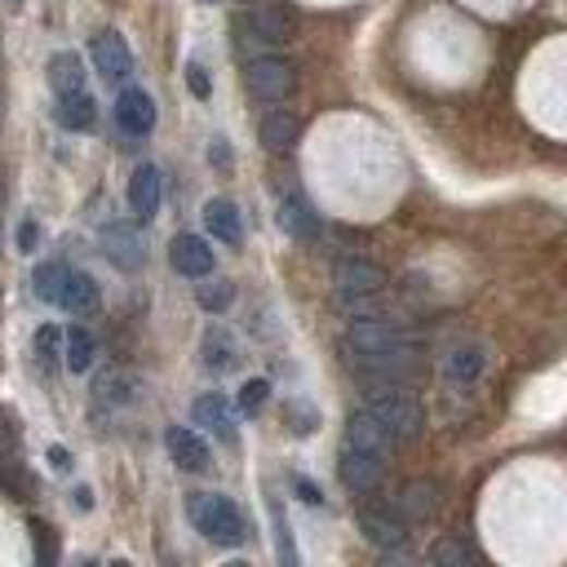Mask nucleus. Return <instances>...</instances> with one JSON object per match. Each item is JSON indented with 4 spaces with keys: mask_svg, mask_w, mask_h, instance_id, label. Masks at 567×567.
<instances>
[{
    "mask_svg": "<svg viewBox=\"0 0 567 567\" xmlns=\"http://www.w3.org/2000/svg\"><path fill=\"white\" fill-rule=\"evenodd\" d=\"M364 408L395 435V444H408V439L421 435V403H417L412 390H403V382L369 386V403Z\"/></svg>",
    "mask_w": 567,
    "mask_h": 567,
    "instance_id": "nucleus-1",
    "label": "nucleus"
},
{
    "mask_svg": "<svg viewBox=\"0 0 567 567\" xmlns=\"http://www.w3.org/2000/svg\"><path fill=\"white\" fill-rule=\"evenodd\" d=\"M191 523L218 545H240L244 541V515L227 502V496H213V492H195L186 502Z\"/></svg>",
    "mask_w": 567,
    "mask_h": 567,
    "instance_id": "nucleus-2",
    "label": "nucleus"
},
{
    "mask_svg": "<svg viewBox=\"0 0 567 567\" xmlns=\"http://www.w3.org/2000/svg\"><path fill=\"white\" fill-rule=\"evenodd\" d=\"M244 85L257 102H284L298 89V71H293V62H284L275 53H257L244 71Z\"/></svg>",
    "mask_w": 567,
    "mask_h": 567,
    "instance_id": "nucleus-3",
    "label": "nucleus"
},
{
    "mask_svg": "<svg viewBox=\"0 0 567 567\" xmlns=\"http://www.w3.org/2000/svg\"><path fill=\"white\" fill-rule=\"evenodd\" d=\"M395 346H408V333L390 319H354L341 350H346V364L350 360H369V354H386Z\"/></svg>",
    "mask_w": 567,
    "mask_h": 567,
    "instance_id": "nucleus-4",
    "label": "nucleus"
},
{
    "mask_svg": "<svg viewBox=\"0 0 567 567\" xmlns=\"http://www.w3.org/2000/svg\"><path fill=\"white\" fill-rule=\"evenodd\" d=\"M236 36H240V49L284 45V40H289V14H284V10H249L236 23Z\"/></svg>",
    "mask_w": 567,
    "mask_h": 567,
    "instance_id": "nucleus-5",
    "label": "nucleus"
},
{
    "mask_svg": "<svg viewBox=\"0 0 567 567\" xmlns=\"http://www.w3.org/2000/svg\"><path fill=\"white\" fill-rule=\"evenodd\" d=\"M337 474H341V483H346L350 492H360V496H364V492H377V483H382V474H386V457L346 444V448H341V461H337Z\"/></svg>",
    "mask_w": 567,
    "mask_h": 567,
    "instance_id": "nucleus-6",
    "label": "nucleus"
},
{
    "mask_svg": "<svg viewBox=\"0 0 567 567\" xmlns=\"http://www.w3.org/2000/svg\"><path fill=\"white\" fill-rule=\"evenodd\" d=\"M333 279H337V293H341V298H377V293L386 289V270H382L377 262H364V257L337 262Z\"/></svg>",
    "mask_w": 567,
    "mask_h": 567,
    "instance_id": "nucleus-7",
    "label": "nucleus"
},
{
    "mask_svg": "<svg viewBox=\"0 0 567 567\" xmlns=\"http://www.w3.org/2000/svg\"><path fill=\"white\" fill-rule=\"evenodd\" d=\"M102 253H107V262L120 266V270H142V262H147V244H142V236H137L129 222L102 227Z\"/></svg>",
    "mask_w": 567,
    "mask_h": 567,
    "instance_id": "nucleus-8",
    "label": "nucleus"
},
{
    "mask_svg": "<svg viewBox=\"0 0 567 567\" xmlns=\"http://www.w3.org/2000/svg\"><path fill=\"white\" fill-rule=\"evenodd\" d=\"M360 532L377 545V550H399L403 536H408V519L395 510V506H369L360 515Z\"/></svg>",
    "mask_w": 567,
    "mask_h": 567,
    "instance_id": "nucleus-9",
    "label": "nucleus"
},
{
    "mask_svg": "<svg viewBox=\"0 0 567 567\" xmlns=\"http://www.w3.org/2000/svg\"><path fill=\"white\" fill-rule=\"evenodd\" d=\"M346 444H354V448H369V453H377V457H390V448H395V435L386 431V425L369 412V408H360L350 421H346Z\"/></svg>",
    "mask_w": 567,
    "mask_h": 567,
    "instance_id": "nucleus-10",
    "label": "nucleus"
},
{
    "mask_svg": "<svg viewBox=\"0 0 567 567\" xmlns=\"http://www.w3.org/2000/svg\"><path fill=\"white\" fill-rule=\"evenodd\" d=\"M116 124H120L129 137L152 133V124H156V102H152V94L124 89V94L116 98Z\"/></svg>",
    "mask_w": 567,
    "mask_h": 567,
    "instance_id": "nucleus-11",
    "label": "nucleus"
},
{
    "mask_svg": "<svg viewBox=\"0 0 567 567\" xmlns=\"http://www.w3.org/2000/svg\"><path fill=\"white\" fill-rule=\"evenodd\" d=\"M169 262H173L178 275H186V279H204V275L213 270V249H208V240H200V236H173V244H169Z\"/></svg>",
    "mask_w": 567,
    "mask_h": 567,
    "instance_id": "nucleus-12",
    "label": "nucleus"
},
{
    "mask_svg": "<svg viewBox=\"0 0 567 567\" xmlns=\"http://www.w3.org/2000/svg\"><path fill=\"white\" fill-rule=\"evenodd\" d=\"M94 67L102 71L107 81H124L129 71H133V53H129V45H124L120 32H98L94 36Z\"/></svg>",
    "mask_w": 567,
    "mask_h": 567,
    "instance_id": "nucleus-13",
    "label": "nucleus"
},
{
    "mask_svg": "<svg viewBox=\"0 0 567 567\" xmlns=\"http://www.w3.org/2000/svg\"><path fill=\"white\" fill-rule=\"evenodd\" d=\"M129 208L137 213L142 222L156 218V208H160V169L156 165H137L133 178H129Z\"/></svg>",
    "mask_w": 567,
    "mask_h": 567,
    "instance_id": "nucleus-14",
    "label": "nucleus"
},
{
    "mask_svg": "<svg viewBox=\"0 0 567 567\" xmlns=\"http://www.w3.org/2000/svg\"><path fill=\"white\" fill-rule=\"evenodd\" d=\"M279 227L289 231L293 240H315V236H319V218H315V208H311L302 195H284V204H279Z\"/></svg>",
    "mask_w": 567,
    "mask_h": 567,
    "instance_id": "nucleus-15",
    "label": "nucleus"
},
{
    "mask_svg": "<svg viewBox=\"0 0 567 567\" xmlns=\"http://www.w3.org/2000/svg\"><path fill=\"white\" fill-rule=\"evenodd\" d=\"M191 417H195V425H204V431H213L218 439H236V417H231V408H227L222 395H204V399H195Z\"/></svg>",
    "mask_w": 567,
    "mask_h": 567,
    "instance_id": "nucleus-16",
    "label": "nucleus"
},
{
    "mask_svg": "<svg viewBox=\"0 0 567 567\" xmlns=\"http://www.w3.org/2000/svg\"><path fill=\"white\" fill-rule=\"evenodd\" d=\"M435 506H439V487L435 483H408L403 492H399V502H395V510L408 519V523H421V519H431L435 515Z\"/></svg>",
    "mask_w": 567,
    "mask_h": 567,
    "instance_id": "nucleus-17",
    "label": "nucleus"
},
{
    "mask_svg": "<svg viewBox=\"0 0 567 567\" xmlns=\"http://www.w3.org/2000/svg\"><path fill=\"white\" fill-rule=\"evenodd\" d=\"M204 222H208V231L218 236L222 244H240V240H244L240 208H236L231 200H208V204H204Z\"/></svg>",
    "mask_w": 567,
    "mask_h": 567,
    "instance_id": "nucleus-18",
    "label": "nucleus"
},
{
    "mask_svg": "<svg viewBox=\"0 0 567 567\" xmlns=\"http://www.w3.org/2000/svg\"><path fill=\"white\" fill-rule=\"evenodd\" d=\"M49 89H53L58 98L81 94V89H85V62H81L76 53H53V58H49Z\"/></svg>",
    "mask_w": 567,
    "mask_h": 567,
    "instance_id": "nucleus-19",
    "label": "nucleus"
},
{
    "mask_svg": "<svg viewBox=\"0 0 567 567\" xmlns=\"http://www.w3.org/2000/svg\"><path fill=\"white\" fill-rule=\"evenodd\" d=\"M169 453L182 470H208V444L195 431H186V425H173L169 431Z\"/></svg>",
    "mask_w": 567,
    "mask_h": 567,
    "instance_id": "nucleus-20",
    "label": "nucleus"
},
{
    "mask_svg": "<svg viewBox=\"0 0 567 567\" xmlns=\"http://www.w3.org/2000/svg\"><path fill=\"white\" fill-rule=\"evenodd\" d=\"M98 302H102V293H98L94 275L71 270V275H67V293H62V306H67L71 315H94V311H98Z\"/></svg>",
    "mask_w": 567,
    "mask_h": 567,
    "instance_id": "nucleus-21",
    "label": "nucleus"
},
{
    "mask_svg": "<svg viewBox=\"0 0 567 567\" xmlns=\"http://www.w3.org/2000/svg\"><path fill=\"white\" fill-rule=\"evenodd\" d=\"M53 120H58L62 129H71V133H81V129H94L98 107H94V98H85V94H67V98H58Z\"/></svg>",
    "mask_w": 567,
    "mask_h": 567,
    "instance_id": "nucleus-22",
    "label": "nucleus"
},
{
    "mask_svg": "<svg viewBox=\"0 0 567 567\" xmlns=\"http://www.w3.org/2000/svg\"><path fill=\"white\" fill-rule=\"evenodd\" d=\"M298 133H302V124H298V116H289V111H270L266 120H262V142L270 152H289L293 142H298Z\"/></svg>",
    "mask_w": 567,
    "mask_h": 567,
    "instance_id": "nucleus-23",
    "label": "nucleus"
},
{
    "mask_svg": "<svg viewBox=\"0 0 567 567\" xmlns=\"http://www.w3.org/2000/svg\"><path fill=\"white\" fill-rule=\"evenodd\" d=\"M204 364H208L213 373H227V369L236 364V341H231L222 328H213V333L204 337Z\"/></svg>",
    "mask_w": 567,
    "mask_h": 567,
    "instance_id": "nucleus-24",
    "label": "nucleus"
},
{
    "mask_svg": "<svg viewBox=\"0 0 567 567\" xmlns=\"http://www.w3.org/2000/svg\"><path fill=\"white\" fill-rule=\"evenodd\" d=\"M195 298L204 311H227L231 298H236V284L231 279H213V270L204 275V284H195Z\"/></svg>",
    "mask_w": 567,
    "mask_h": 567,
    "instance_id": "nucleus-25",
    "label": "nucleus"
},
{
    "mask_svg": "<svg viewBox=\"0 0 567 567\" xmlns=\"http://www.w3.org/2000/svg\"><path fill=\"white\" fill-rule=\"evenodd\" d=\"M67 266L62 262H45L40 270H36V293H40V302H58L62 306V293H67Z\"/></svg>",
    "mask_w": 567,
    "mask_h": 567,
    "instance_id": "nucleus-26",
    "label": "nucleus"
},
{
    "mask_svg": "<svg viewBox=\"0 0 567 567\" xmlns=\"http://www.w3.org/2000/svg\"><path fill=\"white\" fill-rule=\"evenodd\" d=\"M94 364V337L85 328H71L67 333V369L71 373H85Z\"/></svg>",
    "mask_w": 567,
    "mask_h": 567,
    "instance_id": "nucleus-27",
    "label": "nucleus"
},
{
    "mask_svg": "<svg viewBox=\"0 0 567 567\" xmlns=\"http://www.w3.org/2000/svg\"><path fill=\"white\" fill-rule=\"evenodd\" d=\"M448 377L453 382H470V377H479V369H483V350H474V346H461V350H453L448 354Z\"/></svg>",
    "mask_w": 567,
    "mask_h": 567,
    "instance_id": "nucleus-28",
    "label": "nucleus"
},
{
    "mask_svg": "<svg viewBox=\"0 0 567 567\" xmlns=\"http://www.w3.org/2000/svg\"><path fill=\"white\" fill-rule=\"evenodd\" d=\"M470 558H474V550L466 541H453V536L431 550V563H470Z\"/></svg>",
    "mask_w": 567,
    "mask_h": 567,
    "instance_id": "nucleus-29",
    "label": "nucleus"
},
{
    "mask_svg": "<svg viewBox=\"0 0 567 567\" xmlns=\"http://www.w3.org/2000/svg\"><path fill=\"white\" fill-rule=\"evenodd\" d=\"M14 448H19V425H14V417L5 408H0V461L14 457Z\"/></svg>",
    "mask_w": 567,
    "mask_h": 567,
    "instance_id": "nucleus-30",
    "label": "nucleus"
},
{
    "mask_svg": "<svg viewBox=\"0 0 567 567\" xmlns=\"http://www.w3.org/2000/svg\"><path fill=\"white\" fill-rule=\"evenodd\" d=\"M266 395H270V386H266L262 377H253V382H244V390H240V408H244V412H257V408L266 403Z\"/></svg>",
    "mask_w": 567,
    "mask_h": 567,
    "instance_id": "nucleus-31",
    "label": "nucleus"
},
{
    "mask_svg": "<svg viewBox=\"0 0 567 567\" xmlns=\"http://www.w3.org/2000/svg\"><path fill=\"white\" fill-rule=\"evenodd\" d=\"M186 85H191L195 98H208V89H213V85H208V71H204L200 62H186Z\"/></svg>",
    "mask_w": 567,
    "mask_h": 567,
    "instance_id": "nucleus-32",
    "label": "nucleus"
},
{
    "mask_svg": "<svg viewBox=\"0 0 567 567\" xmlns=\"http://www.w3.org/2000/svg\"><path fill=\"white\" fill-rule=\"evenodd\" d=\"M36 350L45 354V360H53V354H58V328H40L36 333Z\"/></svg>",
    "mask_w": 567,
    "mask_h": 567,
    "instance_id": "nucleus-33",
    "label": "nucleus"
},
{
    "mask_svg": "<svg viewBox=\"0 0 567 567\" xmlns=\"http://www.w3.org/2000/svg\"><path fill=\"white\" fill-rule=\"evenodd\" d=\"M32 532H36V545H40V563H53V550H49V528H45V523H36Z\"/></svg>",
    "mask_w": 567,
    "mask_h": 567,
    "instance_id": "nucleus-34",
    "label": "nucleus"
},
{
    "mask_svg": "<svg viewBox=\"0 0 567 567\" xmlns=\"http://www.w3.org/2000/svg\"><path fill=\"white\" fill-rule=\"evenodd\" d=\"M36 236H40V231H36V222H23V227H19V244H23V253H32V249H36Z\"/></svg>",
    "mask_w": 567,
    "mask_h": 567,
    "instance_id": "nucleus-35",
    "label": "nucleus"
},
{
    "mask_svg": "<svg viewBox=\"0 0 567 567\" xmlns=\"http://www.w3.org/2000/svg\"><path fill=\"white\" fill-rule=\"evenodd\" d=\"M298 492H302V502H311V506H319V502H324L319 487H315V483H306V479H298Z\"/></svg>",
    "mask_w": 567,
    "mask_h": 567,
    "instance_id": "nucleus-36",
    "label": "nucleus"
},
{
    "mask_svg": "<svg viewBox=\"0 0 567 567\" xmlns=\"http://www.w3.org/2000/svg\"><path fill=\"white\" fill-rule=\"evenodd\" d=\"M49 466L53 470H71V453L67 448H49Z\"/></svg>",
    "mask_w": 567,
    "mask_h": 567,
    "instance_id": "nucleus-37",
    "label": "nucleus"
}]
</instances>
